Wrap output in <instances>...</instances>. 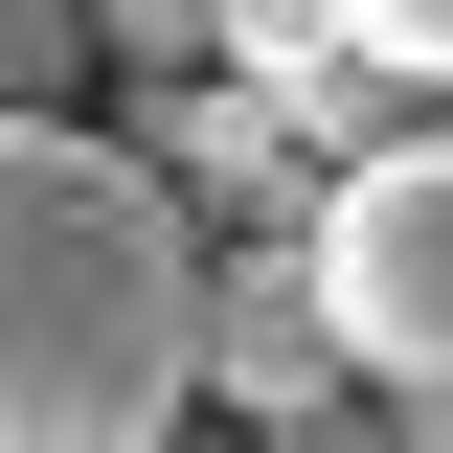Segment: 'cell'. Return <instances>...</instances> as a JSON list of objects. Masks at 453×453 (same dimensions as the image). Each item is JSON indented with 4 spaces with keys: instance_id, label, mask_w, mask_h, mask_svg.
I'll list each match as a JSON object with an SVG mask.
<instances>
[{
    "instance_id": "cell-7",
    "label": "cell",
    "mask_w": 453,
    "mask_h": 453,
    "mask_svg": "<svg viewBox=\"0 0 453 453\" xmlns=\"http://www.w3.org/2000/svg\"><path fill=\"white\" fill-rule=\"evenodd\" d=\"M91 23H113L136 68H226V0H91Z\"/></svg>"
},
{
    "instance_id": "cell-6",
    "label": "cell",
    "mask_w": 453,
    "mask_h": 453,
    "mask_svg": "<svg viewBox=\"0 0 453 453\" xmlns=\"http://www.w3.org/2000/svg\"><path fill=\"white\" fill-rule=\"evenodd\" d=\"M340 23H363V68H386V91H453V0H340Z\"/></svg>"
},
{
    "instance_id": "cell-1",
    "label": "cell",
    "mask_w": 453,
    "mask_h": 453,
    "mask_svg": "<svg viewBox=\"0 0 453 453\" xmlns=\"http://www.w3.org/2000/svg\"><path fill=\"white\" fill-rule=\"evenodd\" d=\"M226 363V273L136 136L0 159V453H181Z\"/></svg>"
},
{
    "instance_id": "cell-9",
    "label": "cell",
    "mask_w": 453,
    "mask_h": 453,
    "mask_svg": "<svg viewBox=\"0 0 453 453\" xmlns=\"http://www.w3.org/2000/svg\"><path fill=\"white\" fill-rule=\"evenodd\" d=\"M181 453H250V431H181Z\"/></svg>"
},
{
    "instance_id": "cell-3",
    "label": "cell",
    "mask_w": 453,
    "mask_h": 453,
    "mask_svg": "<svg viewBox=\"0 0 453 453\" xmlns=\"http://www.w3.org/2000/svg\"><path fill=\"white\" fill-rule=\"evenodd\" d=\"M318 408H363V340H340L318 295V226H273V250H226V363H204V431H318Z\"/></svg>"
},
{
    "instance_id": "cell-8",
    "label": "cell",
    "mask_w": 453,
    "mask_h": 453,
    "mask_svg": "<svg viewBox=\"0 0 453 453\" xmlns=\"http://www.w3.org/2000/svg\"><path fill=\"white\" fill-rule=\"evenodd\" d=\"M408 453H453V386H431V408H408Z\"/></svg>"
},
{
    "instance_id": "cell-2",
    "label": "cell",
    "mask_w": 453,
    "mask_h": 453,
    "mask_svg": "<svg viewBox=\"0 0 453 453\" xmlns=\"http://www.w3.org/2000/svg\"><path fill=\"white\" fill-rule=\"evenodd\" d=\"M318 295H340V340H363V386H386V408L453 386V136L318 181Z\"/></svg>"
},
{
    "instance_id": "cell-4",
    "label": "cell",
    "mask_w": 453,
    "mask_h": 453,
    "mask_svg": "<svg viewBox=\"0 0 453 453\" xmlns=\"http://www.w3.org/2000/svg\"><path fill=\"white\" fill-rule=\"evenodd\" d=\"M136 159H159V181H295L318 136H295V113H250V91H159V113H136Z\"/></svg>"
},
{
    "instance_id": "cell-5",
    "label": "cell",
    "mask_w": 453,
    "mask_h": 453,
    "mask_svg": "<svg viewBox=\"0 0 453 453\" xmlns=\"http://www.w3.org/2000/svg\"><path fill=\"white\" fill-rule=\"evenodd\" d=\"M91 68H113L91 0H0V91H23V136H91Z\"/></svg>"
}]
</instances>
